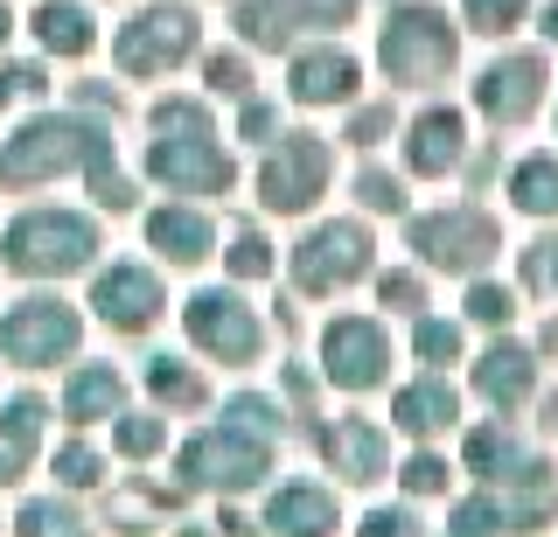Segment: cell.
I'll return each instance as SVG.
<instances>
[{"instance_id":"obj_1","label":"cell","mask_w":558,"mask_h":537,"mask_svg":"<svg viewBox=\"0 0 558 537\" xmlns=\"http://www.w3.org/2000/svg\"><path fill=\"white\" fill-rule=\"evenodd\" d=\"M112 141L98 126H77V119H28L14 141H0V182H49L63 168H98Z\"/></svg>"},{"instance_id":"obj_2","label":"cell","mask_w":558,"mask_h":537,"mask_svg":"<svg viewBox=\"0 0 558 537\" xmlns=\"http://www.w3.org/2000/svg\"><path fill=\"white\" fill-rule=\"evenodd\" d=\"M384 71H391L398 84H433L453 71V28L447 14L433 8H398L391 22H384V42H377Z\"/></svg>"},{"instance_id":"obj_3","label":"cell","mask_w":558,"mask_h":537,"mask_svg":"<svg viewBox=\"0 0 558 537\" xmlns=\"http://www.w3.org/2000/svg\"><path fill=\"white\" fill-rule=\"evenodd\" d=\"M98 252V231L84 217H57V210H35L8 231V266L14 272H77L84 258Z\"/></svg>"},{"instance_id":"obj_4","label":"cell","mask_w":558,"mask_h":537,"mask_svg":"<svg viewBox=\"0 0 558 537\" xmlns=\"http://www.w3.org/2000/svg\"><path fill=\"white\" fill-rule=\"evenodd\" d=\"M182 467H189L196 481H209V489H252V481L272 467V447L258 440V432H244V426L223 419L217 432H203V440L189 447Z\"/></svg>"},{"instance_id":"obj_5","label":"cell","mask_w":558,"mask_h":537,"mask_svg":"<svg viewBox=\"0 0 558 537\" xmlns=\"http://www.w3.org/2000/svg\"><path fill=\"white\" fill-rule=\"evenodd\" d=\"M77 350V315L63 301H22L0 321V356L8 363H57Z\"/></svg>"},{"instance_id":"obj_6","label":"cell","mask_w":558,"mask_h":537,"mask_svg":"<svg viewBox=\"0 0 558 537\" xmlns=\"http://www.w3.org/2000/svg\"><path fill=\"white\" fill-rule=\"evenodd\" d=\"M363 266H371V237H363V223H322V231L293 252V280H301L307 293H336V286L356 280Z\"/></svg>"},{"instance_id":"obj_7","label":"cell","mask_w":558,"mask_h":537,"mask_svg":"<svg viewBox=\"0 0 558 537\" xmlns=\"http://www.w3.org/2000/svg\"><path fill=\"white\" fill-rule=\"evenodd\" d=\"M189 49H196V22H189V8H147L133 28H119V63H126L133 77L174 71Z\"/></svg>"},{"instance_id":"obj_8","label":"cell","mask_w":558,"mask_h":537,"mask_svg":"<svg viewBox=\"0 0 558 537\" xmlns=\"http://www.w3.org/2000/svg\"><path fill=\"white\" fill-rule=\"evenodd\" d=\"M412 252H426L433 266L447 272H475L488 252H496V223L482 210H440V217H418L412 223Z\"/></svg>"},{"instance_id":"obj_9","label":"cell","mask_w":558,"mask_h":537,"mask_svg":"<svg viewBox=\"0 0 558 537\" xmlns=\"http://www.w3.org/2000/svg\"><path fill=\"white\" fill-rule=\"evenodd\" d=\"M322 182H328V147L314 141V133L279 141V154L266 161V175H258V188H266L272 210H307V203L322 196Z\"/></svg>"},{"instance_id":"obj_10","label":"cell","mask_w":558,"mask_h":537,"mask_svg":"<svg viewBox=\"0 0 558 537\" xmlns=\"http://www.w3.org/2000/svg\"><path fill=\"white\" fill-rule=\"evenodd\" d=\"M147 168H154V182L189 188V196L231 188V161L209 147V133H182V141H168V133H161V141H154V154H147Z\"/></svg>"},{"instance_id":"obj_11","label":"cell","mask_w":558,"mask_h":537,"mask_svg":"<svg viewBox=\"0 0 558 537\" xmlns=\"http://www.w3.org/2000/svg\"><path fill=\"white\" fill-rule=\"evenodd\" d=\"M537 98H545V63H537V57H502V63H488L482 84H475V106L496 119V126L531 119Z\"/></svg>"},{"instance_id":"obj_12","label":"cell","mask_w":558,"mask_h":537,"mask_svg":"<svg viewBox=\"0 0 558 537\" xmlns=\"http://www.w3.org/2000/svg\"><path fill=\"white\" fill-rule=\"evenodd\" d=\"M189 335H196V350L223 356V363L258 356V321L244 315L238 301H223V293H196V301H189Z\"/></svg>"},{"instance_id":"obj_13","label":"cell","mask_w":558,"mask_h":537,"mask_svg":"<svg viewBox=\"0 0 558 537\" xmlns=\"http://www.w3.org/2000/svg\"><path fill=\"white\" fill-rule=\"evenodd\" d=\"M322 350H328V377H336V385H349V391H371L377 377H384V363H391L377 321H336Z\"/></svg>"},{"instance_id":"obj_14","label":"cell","mask_w":558,"mask_h":537,"mask_svg":"<svg viewBox=\"0 0 558 537\" xmlns=\"http://www.w3.org/2000/svg\"><path fill=\"white\" fill-rule=\"evenodd\" d=\"M92 307H98L112 328H147L154 315H161V286H154V272H140V266H112V272L98 280Z\"/></svg>"},{"instance_id":"obj_15","label":"cell","mask_w":558,"mask_h":537,"mask_svg":"<svg viewBox=\"0 0 558 537\" xmlns=\"http://www.w3.org/2000/svg\"><path fill=\"white\" fill-rule=\"evenodd\" d=\"M461 141H468V133H461V112H453V106L440 112V106H433L412 126V168H418V175H447V168L461 161Z\"/></svg>"},{"instance_id":"obj_16","label":"cell","mask_w":558,"mask_h":537,"mask_svg":"<svg viewBox=\"0 0 558 537\" xmlns=\"http://www.w3.org/2000/svg\"><path fill=\"white\" fill-rule=\"evenodd\" d=\"M349 84H356V63H349L342 49H307V57L293 63V98H301V106L349 98Z\"/></svg>"},{"instance_id":"obj_17","label":"cell","mask_w":558,"mask_h":537,"mask_svg":"<svg viewBox=\"0 0 558 537\" xmlns=\"http://www.w3.org/2000/svg\"><path fill=\"white\" fill-rule=\"evenodd\" d=\"M328 461H336V475H349V481H377L384 475V432L363 426V419H342L328 432Z\"/></svg>"},{"instance_id":"obj_18","label":"cell","mask_w":558,"mask_h":537,"mask_svg":"<svg viewBox=\"0 0 558 537\" xmlns=\"http://www.w3.org/2000/svg\"><path fill=\"white\" fill-rule=\"evenodd\" d=\"M266 524L279 537H328V530H336V502H328L322 489H279L272 510H266Z\"/></svg>"},{"instance_id":"obj_19","label":"cell","mask_w":558,"mask_h":537,"mask_svg":"<svg viewBox=\"0 0 558 537\" xmlns=\"http://www.w3.org/2000/svg\"><path fill=\"white\" fill-rule=\"evenodd\" d=\"M475 391L488 398V405H517V398L531 391V356L510 350V342H496V350L475 363Z\"/></svg>"},{"instance_id":"obj_20","label":"cell","mask_w":558,"mask_h":537,"mask_svg":"<svg viewBox=\"0 0 558 537\" xmlns=\"http://www.w3.org/2000/svg\"><path fill=\"white\" fill-rule=\"evenodd\" d=\"M301 22H314L307 0H244V8H238V28H244L258 49H279Z\"/></svg>"},{"instance_id":"obj_21","label":"cell","mask_w":558,"mask_h":537,"mask_svg":"<svg viewBox=\"0 0 558 537\" xmlns=\"http://www.w3.org/2000/svg\"><path fill=\"white\" fill-rule=\"evenodd\" d=\"M35 36L57 49V57H84L92 49V14L70 8V0H49V8H35Z\"/></svg>"},{"instance_id":"obj_22","label":"cell","mask_w":558,"mask_h":537,"mask_svg":"<svg viewBox=\"0 0 558 537\" xmlns=\"http://www.w3.org/2000/svg\"><path fill=\"white\" fill-rule=\"evenodd\" d=\"M119 398H126V385H119V370H77L63 391L70 419H105V412H119Z\"/></svg>"},{"instance_id":"obj_23","label":"cell","mask_w":558,"mask_h":537,"mask_svg":"<svg viewBox=\"0 0 558 537\" xmlns=\"http://www.w3.org/2000/svg\"><path fill=\"white\" fill-rule=\"evenodd\" d=\"M147 237H154V245H161L168 258H182V266L209 252V223H203V217H189V210H161V217L147 223Z\"/></svg>"},{"instance_id":"obj_24","label":"cell","mask_w":558,"mask_h":537,"mask_svg":"<svg viewBox=\"0 0 558 537\" xmlns=\"http://www.w3.org/2000/svg\"><path fill=\"white\" fill-rule=\"evenodd\" d=\"M453 419V391L447 385H412V391H398V426L405 432H440Z\"/></svg>"},{"instance_id":"obj_25","label":"cell","mask_w":558,"mask_h":537,"mask_svg":"<svg viewBox=\"0 0 558 537\" xmlns=\"http://www.w3.org/2000/svg\"><path fill=\"white\" fill-rule=\"evenodd\" d=\"M35 432H43V398H14V405H8V419H0V461H8V475L28 461Z\"/></svg>"},{"instance_id":"obj_26","label":"cell","mask_w":558,"mask_h":537,"mask_svg":"<svg viewBox=\"0 0 558 537\" xmlns=\"http://www.w3.org/2000/svg\"><path fill=\"white\" fill-rule=\"evenodd\" d=\"M510 196L531 217H558V161H545V154H537V161H523L517 182H510Z\"/></svg>"},{"instance_id":"obj_27","label":"cell","mask_w":558,"mask_h":537,"mask_svg":"<svg viewBox=\"0 0 558 537\" xmlns=\"http://www.w3.org/2000/svg\"><path fill=\"white\" fill-rule=\"evenodd\" d=\"M22 537H92V530H84V516L63 510V502H28V510H22Z\"/></svg>"},{"instance_id":"obj_28","label":"cell","mask_w":558,"mask_h":537,"mask_svg":"<svg viewBox=\"0 0 558 537\" xmlns=\"http://www.w3.org/2000/svg\"><path fill=\"white\" fill-rule=\"evenodd\" d=\"M468 461L482 467V475H502V467H531L517 454V440H502V432H475V440H468Z\"/></svg>"},{"instance_id":"obj_29","label":"cell","mask_w":558,"mask_h":537,"mask_svg":"<svg viewBox=\"0 0 558 537\" xmlns=\"http://www.w3.org/2000/svg\"><path fill=\"white\" fill-rule=\"evenodd\" d=\"M147 385H154V398H174V405H196V398H203V385L182 370V363H168V356H154Z\"/></svg>"},{"instance_id":"obj_30","label":"cell","mask_w":558,"mask_h":537,"mask_svg":"<svg viewBox=\"0 0 558 537\" xmlns=\"http://www.w3.org/2000/svg\"><path fill=\"white\" fill-rule=\"evenodd\" d=\"M523 0H468V22L482 28V36H502V28H517Z\"/></svg>"},{"instance_id":"obj_31","label":"cell","mask_w":558,"mask_h":537,"mask_svg":"<svg viewBox=\"0 0 558 537\" xmlns=\"http://www.w3.org/2000/svg\"><path fill=\"white\" fill-rule=\"evenodd\" d=\"M453 350H461V328L453 321H418V356L426 363H447Z\"/></svg>"},{"instance_id":"obj_32","label":"cell","mask_w":558,"mask_h":537,"mask_svg":"<svg viewBox=\"0 0 558 537\" xmlns=\"http://www.w3.org/2000/svg\"><path fill=\"white\" fill-rule=\"evenodd\" d=\"M57 475L70 481V489H92V481H98V454H92V447H63V454H57Z\"/></svg>"},{"instance_id":"obj_33","label":"cell","mask_w":558,"mask_h":537,"mask_svg":"<svg viewBox=\"0 0 558 537\" xmlns=\"http://www.w3.org/2000/svg\"><path fill=\"white\" fill-rule=\"evenodd\" d=\"M154 126L161 133H209V119H203V106H182V98H174V106L154 112Z\"/></svg>"},{"instance_id":"obj_34","label":"cell","mask_w":558,"mask_h":537,"mask_svg":"<svg viewBox=\"0 0 558 537\" xmlns=\"http://www.w3.org/2000/svg\"><path fill=\"white\" fill-rule=\"evenodd\" d=\"M231 426L258 432V440H272V405H266V398H238V405H231Z\"/></svg>"},{"instance_id":"obj_35","label":"cell","mask_w":558,"mask_h":537,"mask_svg":"<svg viewBox=\"0 0 558 537\" xmlns=\"http://www.w3.org/2000/svg\"><path fill=\"white\" fill-rule=\"evenodd\" d=\"M405 489H412V496H433V489H447V467L433 461V454H418V461H405Z\"/></svg>"},{"instance_id":"obj_36","label":"cell","mask_w":558,"mask_h":537,"mask_svg":"<svg viewBox=\"0 0 558 537\" xmlns=\"http://www.w3.org/2000/svg\"><path fill=\"white\" fill-rule=\"evenodd\" d=\"M363 203H371V210H405V188L371 168V175H363Z\"/></svg>"},{"instance_id":"obj_37","label":"cell","mask_w":558,"mask_h":537,"mask_svg":"<svg viewBox=\"0 0 558 537\" xmlns=\"http://www.w3.org/2000/svg\"><path fill=\"white\" fill-rule=\"evenodd\" d=\"M510 293H502V286H475V301H468V315H475V321H510Z\"/></svg>"},{"instance_id":"obj_38","label":"cell","mask_w":558,"mask_h":537,"mask_svg":"<svg viewBox=\"0 0 558 537\" xmlns=\"http://www.w3.org/2000/svg\"><path fill=\"white\" fill-rule=\"evenodd\" d=\"M266 266H272V258H266V245H258V237L244 231L238 245H231V272H244V280H258V272H266Z\"/></svg>"},{"instance_id":"obj_39","label":"cell","mask_w":558,"mask_h":537,"mask_svg":"<svg viewBox=\"0 0 558 537\" xmlns=\"http://www.w3.org/2000/svg\"><path fill=\"white\" fill-rule=\"evenodd\" d=\"M119 447H126V454H154V447H161V426H154V419H126V426H119Z\"/></svg>"},{"instance_id":"obj_40","label":"cell","mask_w":558,"mask_h":537,"mask_svg":"<svg viewBox=\"0 0 558 537\" xmlns=\"http://www.w3.org/2000/svg\"><path fill=\"white\" fill-rule=\"evenodd\" d=\"M363 537H426V530H418L412 516H398V510H377L371 524H363Z\"/></svg>"},{"instance_id":"obj_41","label":"cell","mask_w":558,"mask_h":537,"mask_svg":"<svg viewBox=\"0 0 558 537\" xmlns=\"http://www.w3.org/2000/svg\"><path fill=\"white\" fill-rule=\"evenodd\" d=\"M496 530V510H488V502H468L461 516H453V537H488Z\"/></svg>"},{"instance_id":"obj_42","label":"cell","mask_w":558,"mask_h":537,"mask_svg":"<svg viewBox=\"0 0 558 537\" xmlns=\"http://www.w3.org/2000/svg\"><path fill=\"white\" fill-rule=\"evenodd\" d=\"M209 84H217V91H244V63L238 57H209Z\"/></svg>"},{"instance_id":"obj_43","label":"cell","mask_w":558,"mask_h":537,"mask_svg":"<svg viewBox=\"0 0 558 537\" xmlns=\"http://www.w3.org/2000/svg\"><path fill=\"white\" fill-rule=\"evenodd\" d=\"M391 301H398V307L418 301V280H412V272H391V280H384V307H391Z\"/></svg>"},{"instance_id":"obj_44","label":"cell","mask_w":558,"mask_h":537,"mask_svg":"<svg viewBox=\"0 0 558 537\" xmlns=\"http://www.w3.org/2000/svg\"><path fill=\"white\" fill-rule=\"evenodd\" d=\"M8 91H43V71H35V63H14V71H8Z\"/></svg>"},{"instance_id":"obj_45","label":"cell","mask_w":558,"mask_h":537,"mask_svg":"<svg viewBox=\"0 0 558 537\" xmlns=\"http://www.w3.org/2000/svg\"><path fill=\"white\" fill-rule=\"evenodd\" d=\"M244 133H258V141H266V133H272V112L252 106V112H244Z\"/></svg>"},{"instance_id":"obj_46","label":"cell","mask_w":558,"mask_h":537,"mask_svg":"<svg viewBox=\"0 0 558 537\" xmlns=\"http://www.w3.org/2000/svg\"><path fill=\"white\" fill-rule=\"evenodd\" d=\"M384 126H391V119H384V112H363V119H356V141H377Z\"/></svg>"},{"instance_id":"obj_47","label":"cell","mask_w":558,"mask_h":537,"mask_svg":"<svg viewBox=\"0 0 558 537\" xmlns=\"http://www.w3.org/2000/svg\"><path fill=\"white\" fill-rule=\"evenodd\" d=\"M349 8H356V0H322V14H328V22H342Z\"/></svg>"},{"instance_id":"obj_48","label":"cell","mask_w":558,"mask_h":537,"mask_svg":"<svg viewBox=\"0 0 558 537\" xmlns=\"http://www.w3.org/2000/svg\"><path fill=\"white\" fill-rule=\"evenodd\" d=\"M545 252H551V258H537L531 272H551V280H558V245H545Z\"/></svg>"},{"instance_id":"obj_49","label":"cell","mask_w":558,"mask_h":537,"mask_svg":"<svg viewBox=\"0 0 558 537\" xmlns=\"http://www.w3.org/2000/svg\"><path fill=\"white\" fill-rule=\"evenodd\" d=\"M545 36L558 42V0H551V8H545Z\"/></svg>"},{"instance_id":"obj_50","label":"cell","mask_w":558,"mask_h":537,"mask_svg":"<svg viewBox=\"0 0 558 537\" xmlns=\"http://www.w3.org/2000/svg\"><path fill=\"white\" fill-rule=\"evenodd\" d=\"M8 28H14V22H8V0H0V42H8Z\"/></svg>"},{"instance_id":"obj_51","label":"cell","mask_w":558,"mask_h":537,"mask_svg":"<svg viewBox=\"0 0 558 537\" xmlns=\"http://www.w3.org/2000/svg\"><path fill=\"white\" fill-rule=\"evenodd\" d=\"M182 537H209V530H182Z\"/></svg>"}]
</instances>
